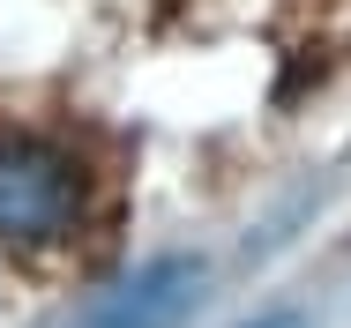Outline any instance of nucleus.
Segmentation results:
<instances>
[{
  "instance_id": "f257e3e1",
  "label": "nucleus",
  "mask_w": 351,
  "mask_h": 328,
  "mask_svg": "<svg viewBox=\"0 0 351 328\" xmlns=\"http://www.w3.org/2000/svg\"><path fill=\"white\" fill-rule=\"evenodd\" d=\"M82 224V172L68 149L8 134L0 142V247L8 254H45Z\"/></svg>"
},
{
  "instance_id": "f03ea898",
  "label": "nucleus",
  "mask_w": 351,
  "mask_h": 328,
  "mask_svg": "<svg viewBox=\"0 0 351 328\" xmlns=\"http://www.w3.org/2000/svg\"><path fill=\"white\" fill-rule=\"evenodd\" d=\"M210 291V268L195 254H157V262L128 268L120 283L90 291L60 328H180Z\"/></svg>"
},
{
  "instance_id": "7ed1b4c3",
  "label": "nucleus",
  "mask_w": 351,
  "mask_h": 328,
  "mask_svg": "<svg viewBox=\"0 0 351 328\" xmlns=\"http://www.w3.org/2000/svg\"><path fill=\"white\" fill-rule=\"evenodd\" d=\"M239 328H306L299 314H262V321H239Z\"/></svg>"
}]
</instances>
